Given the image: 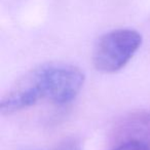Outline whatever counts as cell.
<instances>
[{
    "instance_id": "8992f818",
    "label": "cell",
    "mask_w": 150,
    "mask_h": 150,
    "mask_svg": "<svg viewBox=\"0 0 150 150\" xmlns=\"http://www.w3.org/2000/svg\"><path fill=\"white\" fill-rule=\"evenodd\" d=\"M52 150H80L79 145L75 142H66Z\"/></svg>"
},
{
    "instance_id": "5b68a950",
    "label": "cell",
    "mask_w": 150,
    "mask_h": 150,
    "mask_svg": "<svg viewBox=\"0 0 150 150\" xmlns=\"http://www.w3.org/2000/svg\"><path fill=\"white\" fill-rule=\"evenodd\" d=\"M114 150H150V144L146 141L131 140L121 142Z\"/></svg>"
},
{
    "instance_id": "6da1fadb",
    "label": "cell",
    "mask_w": 150,
    "mask_h": 150,
    "mask_svg": "<svg viewBox=\"0 0 150 150\" xmlns=\"http://www.w3.org/2000/svg\"><path fill=\"white\" fill-rule=\"evenodd\" d=\"M142 44V36L133 29H117L104 34L94 48L93 64L102 73L121 70Z\"/></svg>"
},
{
    "instance_id": "7a4b0ae2",
    "label": "cell",
    "mask_w": 150,
    "mask_h": 150,
    "mask_svg": "<svg viewBox=\"0 0 150 150\" xmlns=\"http://www.w3.org/2000/svg\"><path fill=\"white\" fill-rule=\"evenodd\" d=\"M45 75L46 64H43L31 69L18 79L1 99V113L3 115L13 114L33 106L42 99H46Z\"/></svg>"
},
{
    "instance_id": "3957f363",
    "label": "cell",
    "mask_w": 150,
    "mask_h": 150,
    "mask_svg": "<svg viewBox=\"0 0 150 150\" xmlns=\"http://www.w3.org/2000/svg\"><path fill=\"white\" fill-rule=\"evenodd\" d=\"M86 75L70 64H46V99L58 105L73 101L79 94Z\"/></svg>"
},
{
    "instance_id": "277c9868",
    "label": "cell",
    "mask_w": 150,
    "mask_h": 150,
    "mask_svg": "<svg viewBox=\"0 0 150 150\" xmlns=\"http://www.w3.org/2000/svg\"><path fill=\"white\" fill-rule=\"evenodd\" d=\"M125 129L123 137H127L125 141L140 140L148 142L147 137L150 134V115L147 113L134 115L127 120Z\"/></svg>"
}]
</instances>
